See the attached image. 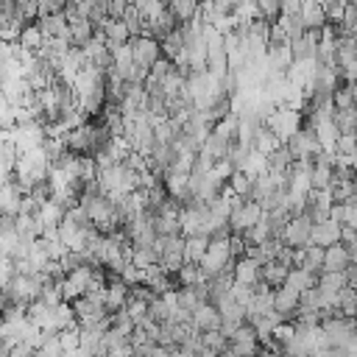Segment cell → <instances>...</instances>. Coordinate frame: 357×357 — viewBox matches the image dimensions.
Segmentation results:
<instances>
[{
    "instance_id": "cell-21",
    "label": "cell",
    "mask_w": 357,
    "mask_h": 357,
    "mask_svg": "<svg viewBox=\"0 0 357 357\" xmlns=\"http://www.w3.org/2000/svg\"><path fill=\"white\" fill-rule=\"evenodd\" d=\"M210 235H190L188 238V249H185V254H188V263H201V257L207 254V249H210Z\"/></svg>"
},
{
    "instance_id": "cell-27",
    "label": "cell",
    "mask_w": 357,
    "mask_h": 357,
    "mask_svg": "<svg viewBox=\"0 0 357 357\" xmlns=\"http://www.w3.org/2000/svg\"><path fill=\"white\" fill-rule=\"evenodd\" d=\"M332 103L335 109H354L357 106V98H354V90H351V81H346L343 87H338L332 92Z\"/></svg>"
},
{
    "instance_id": "cell-13",
    "label": "cell",
    "mask_w": 357,
    "mask_h": 357,
    "mask_svg": "<svg viewBox=\"0 0 357 357\" xmlns=\"http://www.w3.org/2000/svg\"><path fill=\"white\" fill-rule=\"evenodd\" d=\"M351 265V249L346 243H332L326 246L324 257V271H346Z\"/></svg>"
},
{
    "instance_id": "cell-19",
    "label": "cell",
    "mask_w": 357,
    "mask_h": 357,
    "mask_svg": "<svg viewBox=\"0 0 357 357\" xmlns=\"http://www.w3.org/2000/svg\"><path fill=\"white\" fill-rule=\"evenodd\" d=\"M351 285V279H349V268L346 271H321L318 274V288H326V290H343V288H349Z\"/></svg>"
},
{
    "instance_id": "cell-25",
    "label": "cell",
    "mask_w": 357,
    "mask_h": 357,
    "mask_svg": "<svg viewBox=\"0 0 357 357\" xmlns=\"http://www.w3.org/2000/svg\"><path fill=\"white\" fill-rule=\"evenodd\" d=\"M59 338H62V346H65L67 357L78 354V349H81V326H78V324H73V326H65V329L59 332Z\"/></svg>"
},
{
    "instance_id": "cell-9",
    "label": "cell",
    "mask_w": 357,
    "mask_h": 357,
    "mask_svg": "<svg viewBox=\"0 0 357 357\" xmlns=\"http://www.w3.org/2000/svg\"><path fill=\"white\" fill-rule=\"evenodd\" d=\"M340 232H343V224H338L335 218H324V221H315L313 224V240L315 246H332V243H340Z\"/></svg>"
},
{
    "instance_id": "cell-15",
    "label": "cell",
    "mask_w": 357,
    "mask_h": 357,
    "mask_svg": "<svg viewBox=\"0 0 357 357\" xmlns=\"http://www.w3.org/2000/svg\"><path fill=\"white\" fill-rule=\"evenodd\" d=\"M251 145H254V151H260V153L268 156V153H274V151H276L279 145H285V142L279 140V134H276L271 126L263 123V126L254 131V142H251Z\"/></svg>"
},
{
    "instance_id": "cell-12",
    "label": "cell",
    "mask_w": 357,
    "mask_h": 357,
    "mask_svg": "<svg viewBox=\"0 0 357 357\" xmlns=\"http://www.w3.org/2000/svg\"><path fill=\"white\" fill-rule=\"evenodd\" d=\"M324 257H326V249H324V246L307 243V246L299 249L296 265H301V268H307V271H313V274H321V271H324Z\"/></svg>"
},
{
    "instance_id": "cell-8",
    "label": "cell",
    "mask_w": 357,
    "mask_h": 357,
    "mask_svg": "<svg viewBox=\"0 0 357 357\" xmlns=\"http://www.w3.org/2000/svg\"><path fill=\"white\" fill-rule=\"evenodd\" d=\"M232 274L238 282H249V285H257L263 279V263L251 254H243L232 263Z\"/></svg>"
},
{
    "instance_id": "cell-34",
    "label": "cell",
    "mask_w": 357,
    "mask_h": 357,
    "mask_svg": "<svg viewBox=\"0 0 357 357\" xmlns=\"http://www.w3.org/2000/svg\"><path fill=\"white\" fill-rule=\"evenodd\" d=\"M354 182H357V176H354Z\"/></svg>"
},
{
    "instance_id": "cell-26",
    "label": "cell",
    "mask_w": 357,
    "mask_h": 357,
    "mask_svg": "<svg viewBox=\"0 0 357 357\" xmlns=\"http://www.w3.org/2000/svg\"><path fill=\"white\" fill-rule=\"evenodd\" d=\"M268 162H271V170H285V173H290V167H293L296 156L290 153V148H288V145H279L274 153H268Z\"/></svg>"
},
{
    "instance_id": "cell-14",
    "label": "cell",
    "mask_w": 357,
    "mask_h": 357,
    "mask_svg": "<svg viewBox=\"0 0 357 357\" xmlns=\"http://www.w3.org/2000/svg\"><path fill=\"white\" fill-rule=\"evenodd\" d=\"M301 20H304L307 28H324L329 23L326 6L321 3V0H304L301 3Z\"/></svg>"
},
{
    "instance_id": "cell-23",
    "label": "cell",
    "mask_w": 357,
    "mask_h": 357,
    "mask_svg": "<svg viewBox=\"0 0 357 357\" xmlns=\"http://www.w3.org/2000/svg\"><path fill=\"white\" fill-rule=\"evenodd\" d=\"M288 265L285 263H279V260H271V263H265L263 265V279L268 282V285H274V288H279V285H285V279H288Z\"/></svg>"
},
{
    "instance_id": "cell-20",
    "label": "cell",
    "mask_w": 357,
    "mask_h": 357,
    "mask_svg": "<svg viewBox=\"0 0 357 357\" xmlns=\"http://www.w3.org/2000/svg\"><path fill=\"white\" fill-rule=\"evenodd\" d=\"M201 340H204V354H226L229 338L221 329H204L201 332Z\"/></svg>"
},
{
    "instance_id": "cell-32",
    "label": "cell",
    "mask_w": 357,
    "mask_h": 357,
    "mask_svg": "<svg viewBox=\"0 0 357 357\" xmlns=\"http://www.w3.org/2000/svg\"><path fill=\"white\" fill-rule=\"evenodd\" d=\"M17 3H28V0H17Z\"/></svg>"
},
{
    "instance_id": "cell-22",
    "label": "cell",
    "mask_w": 357,
    "mask_h": 357,
    "mask_svg": "<svg viewBox=\"0 0 357 357\" xmlns=\"http://www.w3.org/2000/svg\"><path fill=\"white\" fill-rule=\"evenodd\" d=\"M229 190L238 193V196H243V199H249L251 190H254V178H251L243 167H238V170L232 173V178H229Z\"/></svg>"
},
{
    "instance_id": "cell-28",
    "label": "cell",
    "mask_w": 357,
    "mask_h": 357,
    "mask_svg": "<svg viewBox=\"0 0 357 357\" xmlns=\"http://www.w3.org/2000/svg\"><path fill=\"white\" fill-rule=\"evenodd\" d=\"M37 357H67V351L62 346V338L59 335H48V340L37 349Z\"/></svg>"
},
{
    "instance_id": "cell-11",
    "label": "cell",
    "mask_w": 357,
    "mask_h": 357,
    "mask_svg": "<svg viewBox=\"0 0 357 357\" xmlns=\"http://www.w3.org/2000/svg\"><path fill=\"white\" fill-rule=\"evenodd\" d=\"M103 34H106V42H109L112 51L120 48V45H126V42H131V37H134L131 28H128V23L120 20V17H109L106 26H103Z\"/></svg>"
},
{
    "instance_id": "cell-5",
    "label": "cell",
    "mask_w": 357,
    "mask_h": 357,
    "mask_svg": "<svg viewBox=\"0 0 357 357\" xmlns=\"http://www.w3.org/2000/svg\"><path fill=\"white\" fill-rule=\"evenodd\" d=\"M131 48H134V59L145 67H153L165 51H162V40L151 37V34H140V37H131Z\"/></svg>"
},
{
    "instance_id": "cell-10",
    "label": "cell",
    "mask_w": 357,
    "mask_h": 357,
    "mask_svg": "<svg viewBox=\"0 0 357 357\" xmlns=\"http://www.w3.org/2000/svg\"><path fill=\"white\" fill-rule=\"evenodd\" d=\"M193 324H196V329H221V324H224V315H221V310H218V304L215 301H201L199 307H196V313H193Z\"/></svg>"
},
{
    "instance_id": "cell-1",
    "label": "cell",
    "mask_w": 357,
    "mask_h": 357,
    "mask_svg": "<svg viewBox=\"0 0 357 357\" xmlns=\"http://www.w3.org/2000/svg\"><path fill=\"white\" fill-rule=\"evenodd\" d=\"M265 126H271V128L279 134V140L288 142V140L304 126V112H301V109H293L290 103H282V106H276V109L268 115Z\"/></svg>"
},
{
    "instance_id": "cell-6",
    "label": "cell",
    "mask_w": 357,
    "mask_h": 357,
    "mask_svg": "<svg viewBox=\"0 0 357 357\" xmlns=\"http://www.w3.org/2000/svg\"><path fill=\"white\" fill-rule=\"evenodd\" d=\"M165 190L170 199H176L178 204H188L193 199V190H190V173H182V170H167L165 173Z\"/></svg>"
},
{
    "instance_id": "cell-33",
    "label": "cell",
    "mask_w": 357,
    "mask_h": 357,
    "mask_svg": "<svg viewBox=\"0 0 357 357\" xmlns=\"http://www.w3.org/2000/svg\"><path fill=\"white\" fill-rule=\"evenodd\" d=\"M354 338H357V326H354Z\"/></svg>"
},
{
    "instance_id": "cell-16",
    "label": "cell",
    "mask_w": 357,
    "mask_h": 357,
    "mask_svg": "<svg viewBox=\"0 0 357 357\" xmlns=\"http://www.w3.org/2000/svg\"><path fill=\"white\" fill-rule=\"evenodd\" d=\"M17 42L37 53V51L48 42V34H45V28L40 26V20H34V23H26V28H23V34H20V40H17Z\"/></svg>"
},
{
    "instance_id": "cell-4",
    "label": "cell",
    "mask_w": 357,
    "mask_h": 357,
    "mask_svg": "<svg viewBox=\"0 0 357 357\" xmlns=\"http://www.w3.org/2000/svg\"><path fill=\"white\" fill-rule=\"evenodd\" d=\"M282 240L293 249H301L313 240V218L307 213L301 215H290V221L285 224V232H282Z\"/></svg>"
},
{
    "instance_id": "cell-3",
    "label": "cell",
    "mask_w": 357,
    "mask_h": 357,
    "mask_svg": "<svg viewBox=\"0 0 357 357\" xmlns=\"http://www.w3.org/2000/svg\"><path fill=\"white\" fill-rule=\"evenodd\" d=\"M288 148H290V153L296 156V159H315L324 148H321V142H318V134H315V128L313 126H301L288 142H285Z\"/></svg>"
},
{
    "instance_id": "cell-29",
    "label": "cell",
    "mask_w": 357,
    "mask_h": 357,
    "mask_svg": "<svg viewBox=\"0 0 357 357\" xmlns=\"http://www.w3.org/2000/svg\"><path fill=\"white\" fill-rule=\"evenodd\" d=\"M340 243H346L349 249H351V246H357V229H354V226H343V232H340Z\"/></svg>"
},
{
    "instance_id": "cell-30",
    "label": "cell",
    "mask_w": 357,
    "mask_h": 357,
    "mask_svg": "<svg viewBox=\"0 0 357 357\" xmlns=\"http://www.w3.org/2000/svg\"><path fill=\"white\" fill-rule=\"evenodd\" d=\"M351 265H357V246H351Z\"/></svg>"
},
{
    "instance_id": "cell-17",
    "label": "cell",
    "mask_w": 357,
    "mask_h": 357,
    "mask_svg": "<svg viewBox=\"0 0 357 357\" xmlns=\"http://www.w3.org/2000/svg\"><path fill=\"white\" fill-rule=\"evenodd\" d=\"M285 285H290V288H296L299 293H304V290H310V288L318 285V274H313V271H307V268H301V265H293V268L288 271Z\"/></svg>"
},
{
    "instance_id": "cell-7",
    "label": "cell",
    "mask_w": 357,
    "mask_h": 357,
    "mask_svg": "<svg viewBox=\"0 0 357 357\" xmlns=\"http://www.w3.org/2000/svg\"><path fill=\"white\" fill-rule=\"evenodd\" d=\"M299 304H301V293L296 290V288H290V285H279L276 290H274V310H279L285 318H296V313H299Z\"/></svg>"
},
{
    "instance_id": "cell-31",
    "label": "cell",
    "mask_w": 357,
    "mask_h": 357,
    "mask_svg": "<svg viewBox=\"0 0 357 357\" xmlns=\"http://www.w3.org/2000/svg\"><path fill=\"white\" fill-rule=\"evenodd\" d=\"M70 6H78V0H70Z\"/></svg>"
},
{
    "instance_id": "cell-24",
    "label": "cell",
    "mask_w": 357,
    "mask_h": 357,
    "mask_svg": "<svg viewBox=\"0 0 357 357\" xmlns=\"http://www.w3.org/2000/svg\"><path fill=\"white\" fill-rule=\"evenodd\" d=\"M271 167V162H268V156L265 153H260V151H249V156H246V162H243V170L251 176V178H257L260 173H265Z\"/></svg>"
},
{
    "instance_id": "cell-18",
    "label": "cell",
    "mask_w": 357,
    "mask_h": 357,
    "mask_svg": "<svg viewBox=\"0 0 357 357\" xmlns=\"http://www.w3.org/2000/svg\"><path fill=\"white\" fill-rule=\"evenodd\" d=\"M167 6L178 23H190L201 12V0H167Z\"/></svg>"
},
{
    "instance_id": "cell-2",
    "label": "cell",
    "mask_w": 357,
    "mask_h": 357,
    "mask_svg": "<svg viewBox=\"0 0 357 357\" xmlns=\"http://www.w3.org/2000/svg\"><path fill=\"white\" fill-rule=\"evenodd\" d=\"M162 238H165V246H162L159 263H162V268H165L167 274H176L178 268L188 263V254H185L188 238H185V235H162Z\"/></svg>"
},
{
    "instance_id": "cell-35",
    "label": "cell",
    "mask_w": 357,
    "mask_h": 357,
    "mask_svg": "<svg viewBox=\"0 0 357 357\" xmlns=\"http://www.w3.org/2000/svg\"><path fill=\"white\" fill-rule=\"evenodd\" d=\"M354 34H357V28H354Z\"/></svg>"
}]
</instances>
